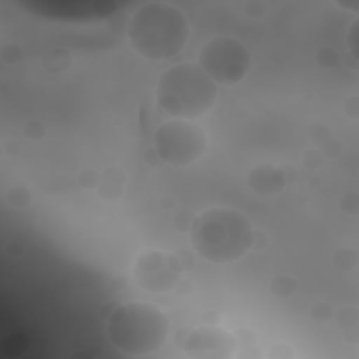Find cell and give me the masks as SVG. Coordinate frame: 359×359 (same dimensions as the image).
I'll return each mask as SVG.
<instances>
[{"label": "cell", "instance_id": "cell-1", "mask_svg": "<svg viewBox=\"0 0 359 359\" xmlns=\"http://www.w3.org/2000/svg\"><path fill=\"white\" fill-rule=\"evenodd\" d=\"M132 48L143 57L165 60L178 55L189 38L187 17L177 7L153 1L142 6L128 22Z\"/></svg>", "mask_w": 359, "mask_h": 359}, {"label": "cell", "instance_id": "cell-9", "mask_svg": "<svg viewBox=\"0 0 359 359\" xmlns=\"http://www.w3.org/2000/svg\"><path fill=\"white\" fill-rule=\"evenodd\" d=\"M250 187L262 195L278 194L285 185V177L280 168L271 164L255 167L248 175Z\"/></svg>", "mask_w": 359, "mask_h": 359}, {"label": "cell", "instance_id": "cell-12", "mask_svg": "<svg viewBox=\"0 0 359 359\" xmlns=\"http://www.w3.org/2000/svg\"><path fill=\"white\" fill-rule=\"evenodd\" d=\"M334 262L338 268L344 269V271H349L356 265V251L351 250V248H345V250H339L335 257H334Z\"/></svg>", "mask_w": 359, "mask_h": 359}, {"label": "cell", "instance_id": "cell-13", "mask_svg": "<svg viewBox=\"0 0 359 359\" xmlns=\"http://www.w3.org/2000/svg\"><path fill=\"white\" fill-rule=\"evenodd\" d=\"M8 201L14 206H24L29 201V194L24 188H14L8 192Z\"/></svg>", "mask_w": 359, "mask_h": 359}, {"label": "cell", "instance_id": "cell-6", "mask_svg": "<svg viewBox=\"0 0 359 359\" xmlns=\"http://www.w3.org/2000/svg\"><path fill=\"white\" fill-rule=\"evenodd\" d=\"M156 154L164 163L184 167L196 161L206 149V136L201 126L187 119H172L161 125L154 135Z\"/></svg>", "mask_w": 359, "mask_h": 359}, {"label": "cell", "instance_id": "cell-10", "mask_svg": "<svg viewBox=\"0 0 359 359\" xmlns=\"http://www.w3.org/2000/svg\"><path fill=\"white\" fill-rule=\"evenodd\" d=\"M122 184H123L122 172L118 171L116 168H109L108 171L104 172V177L101 180L100 195L107 198V194H109L108 199H111V198L114 199L121 192Z\"/></svg>", "mask_w": 359, "mask_h": 359}, {"label": "cell", "instance_id": "cell-3", "mask_svg": "<svg viewBox=\"0 0 359 359\" xmlns=\"http://www.w3.org/2000/svg\"><path fill=\"white\" fill-rule=\"evenodd\" d=\"M111 345L130 356L153 353L164 345L168 335V318L156 306L130 302L116 307L107 324Z\"/></svg>", "mask_w": 359, "mask_h": 359}, {"label": "cell", "instance_id": "cell-8", "mask_svg": "<svg viewBox=\"0 0 359 359\" xmlns=\"http://www.w3.org/2000/svg\"><path fill=\"white\" fill-rule=\"evenodd\" d=\"M182 349L188 356L198 359L230 358L236 349L233 337L220 328H198L184 338Z\"/></svg>", "mask_w": 359, "mask_h": 359}, {"label": "cell", "instance_id": "cell-4", "mask_svg": "<svg viewBox=\"0 0 359 359\" xmlns=\"http://www.w3.org/2000/svg\"><path fill=\"white\" fill-rule=\"evenodd\" d=\"M217 84L198 66L180 63L167 69L157 83V104L175 119H195L216 102Z\"/></svg>", "mask_w": 359, "mask_h": 359}, {"label": "cell", "instance_id": "cell-5", "mask_svg": "<svg viewBox=\"0 0 359 359\" xmlns=\"http://www.w3.org/2000/svg\"><path fill=\"white\" fill-rule=\"evenodd\" d=\"M198 66L216 84L233 86L248 73L251 56L238 39L215 36L199 50Z\"/></svg>", "mask_w": 359, "mask_h": 359}, {"label": "cell", "instance_id": "cell-2", "mask_svg": "<svg viewBox=\"0 0 359 359\" xmlns=\"http://www.w3.org/2000/svg\"><path fill=\"white\" fill-rule=\"evenodd\" d=\"M191 243L195 251L215 264L240 259L254 244L251 222L231 208H212L191 223Z\"/></svg>", "mask_w": 359, "mask_h": 359}, {"label": "cell", "instance_id": "cell-11", "mask_svg": "<svg viewBox=\"0 0 359 359\" xmlns=\"http://www.w3.org/2000/svg\"><path fill=\"white\" fill-rule=\"evenodd\" d=\"M271 290L273 294H276L279 297H287L294 293L296 282L293 278H290L287 275H279L272 279Z\"/></svg>", "mask_w": 359, "mask_h": 359}, {"label": "cell", "instance_id": "cell-14", "mask_svg": "<svg viewBox=\"0 0 359 359\" xmlns=\"http://www.w3.org/2000/svg\"><path fill=\"white\" fill-rule=\"evenodd\" d=\"M244 11L247 15L250 17H261L265 11V4L261 3V1H248L245 6H244Z\"/></svg>", "mask_w": 359, "mask_h": 359}, {"label": "cell", "instance_id": "cell-7", "mask_svg": "<svg viewBox=\"0 0 359 359\" xmlns=\"http://www.w3.org/2000/svg\"><path fill=\"white\" fill-rule=\"evenodd\" d=\"M181 262L172 254L149 251L140 255L133 271L137 285L151 293H165L180 279Z\"/></svg>", "mask_w": 359, "mask_h": 359}]
</instances>
